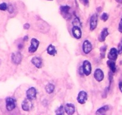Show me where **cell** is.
<instances>
[{"mask_svg": "<svg viewBox=\"0 0 122 115\" xmlns=\"http://www.w3.org/2000/svg\"><path fill=\"white\" fill-rule=\"evenodd\" d=\"M94 78L98 82H101L104 79V73L100 68H96L94 72Z\"/></svg>", "mask_w": 122, "mask_h": 115, "instance_id": "9", "label": "cell"}, {"mask_svg": "<svg viewBox=\"0 0 122 115\" xmlns=\"http://www.w3.org/2000/svg\"><path fill=\"white\" fill-rule=\"evenodd\" d=\"M109 109H110V107L108 105H103V106L101 107L99 109H98L96 111V115H101V114H103L105 112H107V111H108Z\"/></svg>", "mask_w": 122, "mask_h": 115, "instance_id": "20", "label": "cell"}, {"mask_svg": "<svg viewBox=\"0 0 122 115\" xmlns=\"http://www.w3.org/2000/svg\"><path fill=\"white\" fill-rule=\"evenodd\" d=\"M11 58V61L13 64L16 65H19L21 64L22 61V55L20 52H16L12 53Z\"/></svg>", "mask_w": 122, "mask_h": 115, "instance_id": "4", "label": "cell"}, {"mask_svg": "<svg viewBox=\"0 0 122 115\" xmlns=\"http://www.w3.org/2000/svg\"><path fill=\"white\" fill-rule=\"evenodd\" d=\"M23 28L25 29H26V30L29 29L30 28V24H28V23H26V24H24Z\"/></svg>", "mask_w": 122, "mask_h": 115, "instance_id": "29", "label": "cell"}, {"mask_svg": "<svg viewBox=\"0 0 122 115\" xmlns=\"http://www.w3.org/2000/svg\"><path fill=\"white\" fill-rule=\"evenodd\" d=\"M118 54V51H117V49L114 48H111L108 54V58L110 60L116 61L117 59Z\"/></svg>", "mask_w": 122, "mask_h": 115, "instance_id": "14", "label": "cell"}, {"mask_svg": "<svg viewBox=\"0 0 122 115\" xmlns=\"http://www.w3.org/2000/svg\"><path fill=\"white\" fill-rule=\"evenodd\" d=\"M28 35H25V36L23 37V40L24 41H27L28 40Z\"/></svg>", "mask_w": 122, "mask_h": 115, "instance_id": "32", "label": "cell"}, {"mask_svg": "<svg viewBox=\"0 0 122 115\" xmlns=\"http://www.w3.org/2000/svg\"><path fill=\"white\" fill-rule=\"evenodd\" d=\"M84 5H87L89 4V0H81Z\"/></svg>", "mask_w": 122, "mask_h": 115, "instance_id": "31", "label": "cell"}, {"mask_svg": "<svg viewBox=\"0 0 122 115\" xmlns=\"http://www.w3.org/2000/svg\"><path fill=\"white\" fill-rule=\"evenodd\" d=\"M37 94V89H35V88L31 87L26 92V98L32 101L36 98Z\"/></svg>", "mask_w": 122, "mask_h": 115, "instance_id": "5", "label": "cell"}, {"mask_svg": "<svg viewBox=\"0 0 122 115\" xmlns=\"http://www.w3.org/2000/svg\"><path fill=\"white\" fill-rule=\"evenodd\" d=\"M64 110L67 115H72L74 114L75 111V107L73 104L67 103L65 104V107H64Z\"/></svg>", "mask_w": 122, "mask_h": 115, "instance_id": "12", "label": "cell"}, {"mask_svg": "<svg viewBox=\"0 0 122 115\" xmlns=\"http://www.w3.org/2000/svg\"><path fill=\"white\" fill-rule=\"evenodd\" d=\"M55 89V86L53 83H48L45 86V91L47 94H51L54 92Z\"/></svg>", "mask_w": 122, "mask_h": 115, "instance_id": "18", "label": "cell"}, {"mask_svg": "<svg viewBox=\"0 0 122 115\" xmlns=\"http://www.w3.org/2000/svg\"><path fill=\"white\" fill-rule=\"evenodd\" d=\"M8 9V5L5 3H2L0 4V10L1 11H6Z\"/></svg>", "mask_w": 122, "mask_h": 115, "instance_id": "23", "label": "cell"}, {"mask_svg": "<svg viewBox=\"0 0 122 115\" xmlns=\"http://www.w3.org/2000/svg\"><path fill=\"white\" fill-rule=\"evenodd\" d=\"M113 72L112 71H110L108 73V79H109V81H110V84H109V87H108V89L110 90V87L111 86V84L112 83L113 80Z\"/></svg>", "mask_w": 122, "mask_h": 115, "instance_id": "25", "label": "cell"}, {"mask_svg": "<svg viewBox=\"0 0 122 115\" xmlns=\"http://www.w3.org/2000/svg\"><path fill=\"white\" fill-rule=\"evenodd\" d=\"M107 62L108 66L109 68H110V71H112L113 73H114L116 71V63H115V61H113V60H110V59H109Z\"/></svg>", "mask_w": 122, "mask_h": 115, "instance_id": "19", "label": "cell"}, {"mask_svg": "<svg viewBox=\"0 0 122 115\" xmlns=\"http://www.w3.org/2000/svg\"><path fill=\"white\" fill-rule=\"evenodd\" d=\"M70 9H71V7L68 5H61L60 7V11L62 14L63 17L65 18V19H68L69 18L68 16H70Z\"/></svg>", "mask_w": 122, "mask_h": 115, "instance_id": "11", "label": "cell"}, {"mask_svg": "<svg viewBox=\"0 0 122 115\" xmlns=\"http://www.w3.org/2000/svg\"><path fill=\"white\" fill-rule=\"evenodd\" d=\"M31 100H28V98L25 99L22 103V109L25 111H29L31 108Z\"/></svg>", "mask_w": 122, "mask_h": 115, "instance_id": "15", "label": "cell"}, {"mask_svg": "<svg viewBox=\"0 0 122 115\" xmlns=\"http://www.w3.org/2000/svg\"><path fill=\"white\" fill-rule=\"evenodd\" d=\"M7 10L9 11V12L10 13H12L13 12V8L12 5H9V6H8Z\"/></svg>", "mask_w": 122, "mask_h": 115, "instance_id": "28", "label": "cell"}, {"mask_svg": "<svg viewBox=\"0 0 122 115\" xmlns=\"http://www.w3.org/2000/svg\"><path fill=\"white\" fill-rule=\"evenodd\" d=\"M92 44L89 40H84L83 41L82 45V49L84 53L86 54V55L89 53L92 50Z\"/></svg>", "mask_w": 122, "mask_h": 115, "instance_id": "7", "label": "cell"}, {"mask_svg": "<svg viewBox=\"0 0 122 115\" xmlns=\"http://www.w3.org/2000/svg\"><path fill=\"white\" fill-rule=\"evenodd\" d=\"M109 35V32L107 28H105L102 30V31L101 32V34L98 37V40L100 42H103V41H105V39L107 38V37Z\"/></svg>", "mask_w": 122, "mask_h": 115, "instance_id": "16", "label": "cell"}, {"mask_svg": "<svg viewBox=\"0 0 122 115\" xmlns=\"http://www.w3.org/2000/svg\"><path fill=\"white\" fill-rule=\"evenodd\" d=\"M16 107V101L13 98L8 97L5 100V107L7 110L11 111Z\"/></svg>", "mask_w": 122, "mask_h": 115, "instance_id": "1", "label": "cell"}, {"mask_svg": "<svg viewBox=\"0 0 122 115\" xmlns=\"http://www.w3.org/2000/svg\"><path fill=\"white\" fill-rule=\"evenodd\" d=\"M18 48H19V49H22L23 48V45L21 44H19V45H18Z\"/></svg>", "mask_w": 122, "mask_h": 115, "instance_id": "33", "label": "cell"}, {"mask_svg": "<svg viewBox=\"0 0 122 115\" xmlns=\"http://www.w3.org/2000/svg\"><path fill=\"white\" fill-rule=\"evenodd\" d=\"M98 14L96 13L94 14L90 19V31L95 30L97 27L98 25Z\"/></svg>", "mask_w": 122, "mask_h": 115, "instance_id": "8", "label": "cell"}, {"mask_svg": "<svg viewBox=\"0 0 122 115\" xmlns=\"http://www.w3.org/2000/svg\"><path fill=\"white\" fill-rule=\"evenodd\" d=\"M47 52L51 56H55L56 54H57V50L55 46L53 44H50L47 48Z\"/></svg>", "mask_w": 122, "mask_h": 115, "instance_id": "17", "label": "cell"}, {"mask_svg": "<svg viewBox=\"0 0 122 115\" xmlns=\"http://www.w3.org/2000/svg\"><path fill=\"white\" fill-rule=\"evenodd\" d=\"M29 47L28 48V52L30 53H34L37 50L40 45V41L35 38H33L31 40Z\"/></svg>", "mask_w": 122, "mask_h": 115, "instance_id": "2", "label": "cell"}, {"mask_svg": "<svg viewBox=\"0 0 122 115\" xmlns=\"http://www.w3.org/2000/svg\"><path fill=\"white\" fill-rule=\"evenodd\" d=\"M118 54H122V38L121 41H120L119 44L118 45V49H117Z\"/></svg>", "mask_w": 122, "mask_h": 115, "instance_id": "26", "label": "cell"}, {"mask_svg": "<svg viewBox=\"0 0 122 115\" xmlns=\"http://www.w3.org/2000/svg\"><path fill=\"white\" fill-rule=\"evenodd\" d=\"M87 97H88V95H87V92L84 91H81L78 94L77 100L79 104H84L86 103L87 100Z\"/></svg>", "mask_w": 122, "mask_h": 115, "instance_id": "6", "label": "cell"}, {"mask_svg": "<svg viewBox=\"0 0 122 115\" xmlns=\"http://www.w3.org/2000/svg\"><path fill=\"white\" fill-rule=\"evenodd\" d=\"M118 31H119L120 33H122V18L121 19L120 21L119 25H118Z\"/></svg>", "mask_w": 122, "mask_h": 115, "instance_id": "27", "label": "cell"}, {"mask_svg": "<svg viewBox=\"0 0 122 115\" xmlns=\"http://www.w3.org/2000/svg\"><path fill=\"white\" fill-rule=\"evenodd\" d=\"M82 68L84 74L86 76H88L92 73V65L88 60L84 61L83 62Z\"/></svg>", "mask_w": 122, "mask_h": 115, "instance_id": "3", "label": "cell"}, {"mask_svg": "<svg viewBox=\"0 0 122 115\" xmlns=\"http://www.w3.org/2000/svg\"><path fill=\"white\" fill-rule=\"evenodd\" d=\"M72 34L74 37L76 39H80L82 36V31L79 26L75 25L72 28Z\"/></svg>", "mask_w": 122, "mask_h": 115, "instance_id": "10", "label": "cell"}, {"mask_svg": "<svg viewBox=\"0 0 122 115\" xmlns=\"http://www.w3.org/2000/svg\"><path fill=\"white\" fill-rule=\"evenodd\" d=\"M108 18H109V16L108 14V13H103L101 16V20L103 22L107 21V20L108 19Z\"/></svg>", "mask_w": 122, "mask_h": 115, "instance_id": "24", "label": "cell"}, {"mask_svg": "<svg viewBox=\"0 0 122 115\" xmlns=\"http://www.w3.org/2000/svg\"><path fill=\"white\" fill-rule=\"evenodd\" d=\"M32 64L37 68H41L42 65V61L41 58L38 57V56H34L31 59V61Z\"/></svg>", "mask_w": 122, "mask_h": 115, "instance_id": "13", "label": "cell"}, {"mask_svg": "<svg viewBox=\"0 0 122 115\" xmlns=\"http://www.w3.org/2000/svg\"><path fill=\"white\" fill-rule=\"evenodd\" d=\"M107 46H102L100 48L99 51H100V57H101V59H103L105 56V53L106 51H107Z\"/></svg>", "mask_w": 122, "mask_h": 115, "instance_id": "21", "label": "cell"}, {"mask_svg": "<svg viewBox=\"0 0 122 115\" xmlns=\"http://www.w3.org/2000/svg\"><path fill=\"white\" fill-rule=\"evenodd\" d=\"M64 107L63 105H61L55 111V113L57 115H64Z\"/></svg>", "mask_w": 122, "mask_h": 115, "instance_id": "22", "label": "cell"}, {"mask_svg": "<svg viewBox=\"0 0 122 115\" xmlns=\"http://www.w3.org/2000/svg\"><path fill=\"white\" fill-rule=\"evenodd\" d=\"M118 86H119L120 90V91L122 92V81H120L119 84H118Z\"/></svg>", "mask_w": 122, "mask_h": 115, "instance_id": "30", "label": "cell"}]
</instances>
